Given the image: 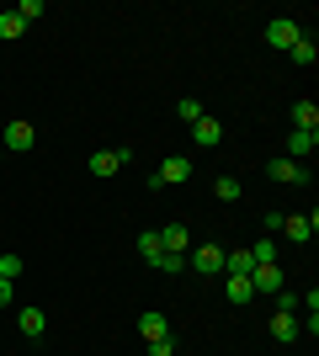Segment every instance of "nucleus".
Masks as SVG:
<instances>
[{"label":"nucleus","instance_id":"obj_22","mask_svg":"<svg viewBox=\"0 0 319 356\" xmlns=\"http://www.w3.org/2000/svg\"><path fill=\"white\" fill-rule=\"evenodd\" d=\"M213 192H218V202H240V192H245V186H240L234 176H218V181H213Z\"/></svg>","mask_w":319,"mask_h":356},{"label":"nucleus","instance_id":"obj_6","mask_svg":"<svg viewBox=\"0 0 319 356\" xmlns=\"http://www.w3.org/2000/svg\"><path fill=\"white\" fill-rule=\"evenodd\" d=\"M314 144H319V134H309V128H293V134H288V160H293V165H304L309 154H314Z\"/></svg>","mask_w":319,"mask_h":356},{"label":"nucleus","instance_id":"obj_4","mask_svg":"<svg viewBox=\"0 0 319 356\" xmlns=\"http://www.w3.org/2000/svg\"><path fill=\"white\" fill-rule=\"evenodd\" d=\"M192 271L218 277V271H224V245H197V250H192Z\"/></svg>","mask_w":319,"mask_h":356},{"label":"nucleus","instance_id":"obj_26","mask_svg":"<svg viewBox=\"0 0 319 356\" xmlns=\"http://www.w3.org/2000/svg\"><path fill=\"white\" fill-rule=\"evenodd\" d=\"M277 314H298V298H293L288 287H282V293H277Z\"/></svg>","mask_w":319,"mask_h":356},{"label":"nucleus","instance_id":"obj_19","mask_svg":"<svg viewBox=\"0 0 319 356\" xmlns=\"http://www.w3.org/2000/svg\"><path fill=\"white\" fill-rule=\"evenodd\" d=\"M138 255H144V261H149V266H160V229H149V234H138Z\"/></svg>","mask_w":319,"mask_h":356},{"label":"nucleus","instance_id":"obj_7","mask_svg":"<svg viewBox=\"0 0 319 356\" xmlns=\"http://www.w3.org/2000/svg\"><path fill=\"white\" fill-rule=\"evenodd\" d=\"M186 176H192V160H181V154H170V160L160 165V176H154V186H181Z\"/></svg>","mask_w":319,"mask_h":356},{"label":"nucleus","instance_id":"obj_29","mask_svg":"<svg viewBox=\"0 0 319 356\" xmlns=\"http://www.w3.org/2000/svg\"><path fill=\"white\" fill-rule=\"evenodd\" d=\"M6 303H11V282H6V277H0V309H6Z\"/></svg>","mask_w":319,"mask_h":356},{"label":"nucleus","instance_id":"obj_24","mask_svg":"<svg viewBox=\"0 0 319 356\" xmlns=\"http://www.w3.org/2000/svg\"><path fill=\"white\" fill-rule=\"evenodd\" d=\"M16 16H22V22H38V16H43V0H22V6H11Z\"/></svg>","mask_w":319,"mask_h":356},{"label":"nucleus","instance_id":"obj_2","mask_svg":"<svg viewBox=\"0 0 319 356\" xmlns=\"http://www.w3.org/2000/svg\"><path fill=\"white\" fill-rule=\"evenodd\" d=\"M298 38H304V27H298L293 16H277L272 27H266V43H272V48H282V54H288V48L298 43Z\"/></svg>","mask_w":319,"mask_h":356},{"label":"nucleus","instance_id":"obj_25","mask_svg":"<svg viewBox=\"0 0 319 356\" xmlns=\"http://www.w3.org/2000/svg\"><path fill=\"white\" fill-rule=\"evenodd\" d=\"M176 112H181V122H197L202 118V102H176Z\"/></svg>","mask_w":319,"mask_h":356},{"label":"nucleus","instance_id":"obj_20","mask_svg":"<svg viewBox=\"0 0 319 356\" xmlns=\"http://www.w3.org/2000/svg\"><path fill=\"white\" fill-rule=\"evenodd\" d=\"M22 32H27L22 16H16V11H0V43H11V38H22Z\"/></svg>","mask_w":319,"mask_h":356},{"label":"nucleus","instance_id":"obj_1","mask_svg":"<svg viewBox=\"0 0 319 356\" xmlns=\"http://www.w3.org/2000/svg\"><path fill=\"white\" fill-rule=\"evenodd\" d=\"M133 160V144H117V149H96L91 154V176H117L122 165Z\"/></svg>","mask_w":319,"mask_h":356},{"label":"nucleus","instance_id":"obj_15","mask_svg":"<svg viewBox=\"0 0 319 356\" xmlns=\"http://www.w3.org/2000/svg\"><path fill=\"white\" fill-rule=\"evenodd\" d=\"M272 341H298V314H272Z\"/></svg>","mask_w":319,"mask_h":356},{"label":"nucleus","instance_id":"obj_23","mask_svg":"<svg viewBox=\"0 0 319 356\" xmlns=\"http://www.w3.org/2000/svg\"><path fill=\"white\" fill-rule=\"evenodd\" d=\"M0 277L16 282V277H22V255H0Z\"/></svg>","mask_w":319,"mask_h":356},{"label":"nucleus","instance_id":"obj_16","mask_svg":"<svg viewBox=\"0 0 319 356\" xmlns=\"http://www.w3.org/2000/svg\"><path fill=\"white\" fill-rule=\"evenodd\" d=\"M16 325H22V335H32V341H38V335L48 330V314H43V309H22V314H16Z\"/></svg>","mask_w":319,"mask_h":356},{"label":"nucleus","instance_id":"obj_12","mask_svg":"<svg viewBox=\"0 0 319 356\" xmlns=\"http://www.w3.org/2000/svg\"><path fill=\"white\" fill-rule=\"evenodd\" d=\"M6 144H11L16 154H22V149H32V144H38V128H32V122H11V128H6Z\"/></svg>","mask_w":319,"mask_h":356},{"label":"nucleus","instance_id":"obj_14","mask_svg":"<svg viewBox=\"0 0 319 356\" xmlns=\"http://www.w3.org/2000/svg\"><path fill=\"white\" fill-rule=\"evenodd\" d=\"M138 335H144V341H165L170 319H165V314H144V319H138Z\"/></svg>","mask_w":319,"mask_h":356},{"label":"nucleus","instance_id":"obj_30","mask_svg":"<svg viewBox=\"0 0 319 356\" xmlns=\"http://www.w3.org/2000/svg\"><path fill=\"white\" fill-rule=\"evenodd\" d=\"M0 154H6V149H0Z\"/></svg>","mask_w":319,"mask_h":356},{"label":"nucleus","instance_id":"obj_13","mask_svg":"<svg viewBox=\"0 0 319 356\" xmlns=\"http://www.w3.org/2000/svg\"><path fill=\"white\" fill-rule=\"evenodd\" d=\"M250 266H256V261H250V250H224V277H250Z\"/></svg>","mask_w":319,"mask_h":356},{"label":"nucleus","instance_id":"obj_28","mask_svg":"<svg viewBox=\"0 0 319 356\" xmlns=\"http://www.w3.org/2000/svg\"><path fill=\"white\" fill-rule=\"evenodd\" d=\"M160 271H186V255H160Z\"/></svg>","mask_w":319,"mask_h":356},{"label":"nucleus","instance_id":"obj_11","mask_svg":"<svg viewBox=\"0 0 319 356\" xmlns=\"http://www.w3.org/2000/svg\"><path fill=\"white\" fill-rule=\"evenodd\" d=\"M192 138H197V144H218V138H224V122H218V118H208V112H202V118L192 122Z\"/></svg>","mask_w":319,"mask_h":356},{"label":"nucleus","instance_id":"obj_5","mask_svg":"<svg viewBox=\"0 0 319 356\" xmlns=\"http://www.w3.org/2000/svg\"><path fill=\"white\" fill-rule=\"evenodd\" d=\"M250 287H256V293L261 298H266V293H282V287H288V282H282V266H250Z\"/></svg>","mask_w":319,"mask_h":356},{"label":"nucleus","instance_id":"obj_9","mask_svg":"<svg viewBox=\"0 0 319 356\" xmlns=\"http://www.w3.org/2000/svg\"><path fill=\"white\" fill-rule=\"evenodd\" d=\"M160 250L165 255H186L192 250V234H186L181 223H170V229H160Z\"/></svg>","mask_w":319,"mask_h":356},{"label":"nucleus","instance_id":"obj_8","mask_svg":"<svg viewBox=\"0 0 319 356\" xmlns=\"http://www.w3.org/2000/svg\"><path fill=\"white\" fill-rule=\"evenodd\" d=\"M319 229V213H293V218H282V234L288 239H298V245H304L309 234H314Z\"/></svg>","mask_w":319,"mask_h":356},{"label":"nucleus","instance_id":"obj_21","mask_svg":"<svg viewBox=\"0 0 319 356\" xmlns=\"http://www.w3.org/2000/svg\"><path fill=\"white\" fill-rule=\"evenodd\" d=\"M288 59H293V64H314V59H319V48H314V38H298V43L288 48Z\"/></svg>","mask_w":319,"mask_h":356},{"label":"nucleus","instance_id":"obj_3","mask_svg":"<svg viewBox=\"0 0 319 356\" xmlns=\"http://www.w3.org/2000/svg\"><path fill=\"white\" fill-rule=\"evenodd\" d=\"M266 176L282 181V186H309V170H304V165H293L288 154H277V160L266 165Z\"/></svg>","mask_w":319,"mask_h":356},{"label":"nucleus","instance_id":"obj_18","mask_svg":"<svg viewBox=\"0 0 319 356\" xmlns=\"http://www.w3.org/2000/svg\"><path fill=\"white\" fill-rule=\"evenodd\" d=\"M293 128H309V134H319V106H314V102H293Z\"/></svg>","mask_w":319,"mask_h":356},{"label":"nucleus","instance_id":"obj_27","mask_svg":"<svg viewBox=\"0 0 319 356\" xmlns=\"http://www.w3.org/2000/svg\"><path fill=\"white\" fill-rule=\"evenodd\" d=\"M149 356H176V341H170V335L165 341H149Z\"/></svg>","mask_w":319,"mask_h":356},{"label":"nucleus","instance_id":"obj_17","mask_svg":"<svg viewBox=\"0 0 319 356\" xmlns=\"http://www.w3.org/2000/svg\"><path fill=\"white\" fill-rule=\"evenodd\" d=\"M245 250H250V261H256V266H277V239H272V234H261L256 245H245Z\"/></svg>","mask_w":319,"mask_h":356},{"label":"nucleus","instance_id":"obj_10","mask_svg":"<svg viewBox=\"0 0 319 356\" xmlns=\"http://www.w3.org/2000/svg\"><path fill=\"white\" fill-rule=\"evenodd\" d=\"M224 293H229V303H234V309H245V303L256 298V287H250V277H224Z\"/></svg>","mask_w":319,"mask_h":356}]
</instances>
